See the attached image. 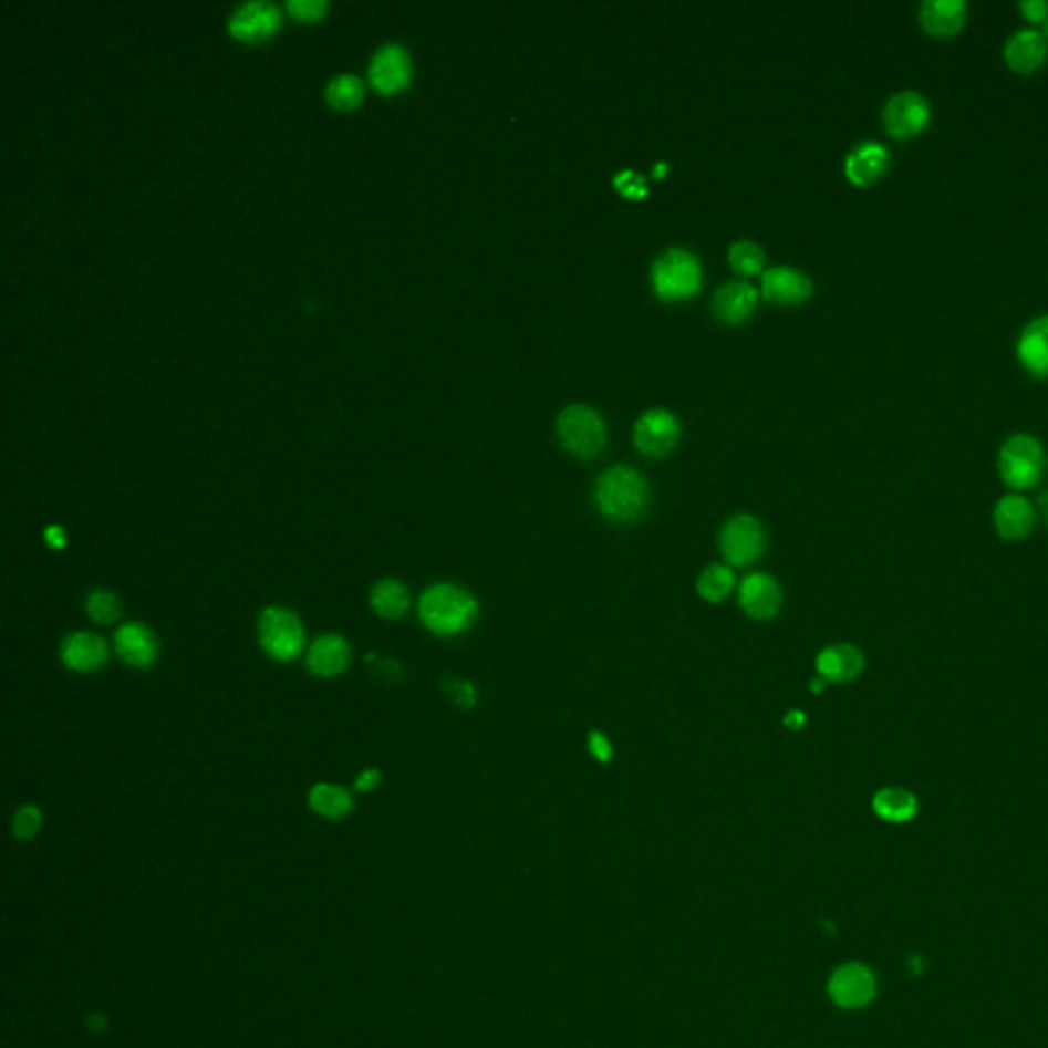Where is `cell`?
<instances>
[{"label":"cell","mask_w":1048,"mask_h":1048,"mask_svg":"<svg viewBox=\"0 0 1048 1048\" xmlns=\"http://www.w3.org/2000/svg\"><path fill=\"white\" fill-rule=\"evenodd\" d=\"M86 613L95 623L111 625L122 616V600L110 590H93L86 599Z\"/></svg>","instance_id":"cell-30"},{"label":"cell","mask_w":1048,"mask_h":1048,"mask_svg":"<svg viewBox=\"0 0 1048 1048\" xmlns=\"http://www.w3.org/2000/svg\"><path fill=\"white\" fill-rule=\"evenodd\" d=\"M1040 33H1042V38L1048 41V17L1042 21V31H1040Z\"/></svg>","instance_id":"cell-42"},{"label":"cell","mask_w":1048,"mask_h":1048,"mask_svg":"<svg viewBox=\"0 0 1048 1048\" xmlns=\"http://www.w3.org/2000/svg\"><path fill=\"white\" fill-rule=\"evenodd\" d=\"M60 655H62L64 666L72 670V672L89 674V672H96V670H101L107 664L110 647H107L105 640L98 637L95 633L79 631V633H72L66 640L62 641Z\"/></svg>","instance_id":"cell-12"},{"label":"cell","mask_w":1048,"mask_h":1048,"mask_svg":"<svg viewBox=\"0 0 1048 1048\" xmlns=\"http://www.w3.org/2000/svg\"><path fill=\"white\" fill-rule=\"evenodd\" d=\"M287 9L301 19H315L324 13L326 2L324 0H287Z\"/></svg>","instance_id":"cell-35"},{"label":"cell","mask_w":1048,"mask_h":1048,"mask_svg":"<svg viewBox=\"0 0 1048 1048\" xmlns=\"http://www.w3.org/2000/svg\"><path fill=\"white\" fill-rule=\"evenodd\" d=\"M764 298L782 305H795L811 298V279L792 267H772L762 274Z\"/></svg>","instance_id":"cell-13"},{"label":"cell","mask_w":1048,"mask_h":1048,"mask_svg":"<svg viewBox=\"0 0 1048 1048\" xmlns=\"http://www.w3.org/2000/svg\"><path fill=\"white\" fill-rule=\"evenodd\" d=\"M782 594L777 580L766 573H749L739 585V604L751 619H772L780 609Z\"/></svg>","instance_id":"cell-18"},{"label":"cell","mask_w":1048,"mask_h":1048,"mask_svg":"<svg viewBox=\"0 0 1048 1048\" xmlns=\"http://www.w3.org/2000/svg\"><path fill=\"white\" fill-rule=\"evenodd\" d=\"M1021 14L1033 21V23H1042L1048 17V0H1021Z\"/></svg>","instance_id":"cell-37"},{"label":"cell","mask_w":1048,"mask_h":1048,"mask_svg":"<svg viewBox=\"0 0 1048 1048\" xmlns=\"http://www.w3.org/2000/svg\"><path fill=\"white\" fill-rule=\"evenodd\" d=\"M115 652L127 666L151 667L158 660L160 643L151 626L134 621L117 629Z\"/></svg>","instance_id":"cell-11"},{"label":"cell","mask_w":1048,"mask_h":1048,"mask_svg":"<svg viewBox=\"0 0 1048 1048\" xmlns=\"http://www.w3.org/2000/svg\"><path fill=\"white\" fill-rule=\"evenodd\" d=\"M558 435L561 445L580 459H594L606 443V428L599 412L582 404L559 414Z\"/></svg>","instance_id":"cell-5"},{"label":"cell","mask_w":1048,"mask_h":1048,"mask_svg":"<svg viewBox=\"0 0 1048 1048\" xmlns=\"http://www.w3.org/2000/svg\"><path fill=\"white\" fill-rule=\"evenodd\" d=\"M932 107L926 96L917 91H901L886 101L883 123L895 139L920 136L930 123Z\"/></svg>","instance_id":"cell-7"},{"label":"cell","mask_w":1048,"mask_h":1048,"mask_svg":"<svg viewBox=\"0 0 1048 1048\" xmlns=\"http://www.w3.org/2000/svg\"><path fill=\"white\" fill-rule=\"evenodd\" d=\"M259 643L277 662L295 660L305 645L300 616L283 606L264 609L259 616Z\"/></svg>","instance_id":"cell-6"},{"label":"cell","mask_w":1048,"mask_h":1048,"mask_svg":"<svg viewBox=\"0 0 1048 1048\" xmlns=\"http://www.w3.org/2000/svg\"><path fill=\"white\" fill-rule=\"evenodd\" d=\"M43 537H45V543L50 544V547H52V549H55V551H60V549H64V547H66V543H69V539H66V531H64L62 527H58V525H52V527H48V529H45V532H43Z\"/></svg>","instance_id":"cell-39"},{"label":"cell","mask_w":1048,"mask_h":1048,"mask_svg":"<svg viewBox=\"0 0 1048 1048\" xmlns=\"http://www.w3.org/2000/svg\"><path fill=\"white\" fill-rule=\"evenodd\" d=\"M734 588H736V578H734V572L725 565H708L696 582L698 594L707 602H723L731 594Z\"/></svg>","instance_id":"cell-28"},{"label":"cell","mask_w":1048,"mask_h":1048,"mask_svg":"<svg viewBox=\"0 0 1048 1048\" xmlns=\"http://www.w3.org/2000/svg\"><path fill=\"white\" fill-rule=\"evenodd\" d=\"M678 438H681V424L672 412L662 408L645 412L633 430L635 447L643 455L655 457V459L664 457L674 449Z\"/></svg>","instance_id":"cell-9"},{"label":"cell","mask_w":1048,"mask_h":1048,"mask_svg":"<svg viewBox=\"0 0 1048 1048\" xmlns=\"http://www.w3.org/2000/svg\"><path fill=\"white\" fill-rule=\"evenodd\" d=\"M353 650L341 635H322L313 641L308 654V667L315 676L334 678L351 666Z\"/></svg>","instance_id":"cell-22"},{"label":"cell","mask_w":1048,"mask_h":1048,"mask_svg":"<svg viewBox=\"0 0 1048 1048\" xmlns=\"http://www.w3.org/2000/svg\"><path fill=\"white\" fill-rule=\"evenodd\" d=\"M872 809L889 823H907L917 816L920 803L912 790L886 787L872 797Z\"/></svg>","instance_id":"cell-25"},{"label":"cell","mask_w":1048,"mask_h":1048,"mask_svg":"<svg viewBox=\"0 0 1048 1048\" xmlns=\"http://www.w3.org/2000/svg\"><path fill=\"white\" fill-rule=\"evenodd\" d=\"M965 0H926L920 7V23L927 35L953 38L967 23Z\"/></svg>","instance_id":"cell-21"},{"label":"cell","mask_w":1048,"mask_h":1048,"mask_svg":"<svg viewBox=\"0 0 1048 1048\" xmlns=\"http://www.w3.org/2000/svg\"><path fill=\"white\" fill-rule=\"evenodd\" d=\"M1047 467V455L1042 443L1033 435H1014L1002 445L997 455V469L1004 484L1011 490H1033L1042 479Z\"/></svg>","instance_id":"cell-3"},{"label":"cell","mask_w":1048,"mask_h":1048,"mask_svg":"<svg viewBox=\"0 0 1048 1048\" xmlns=\"http://www.w3.org/2000/svg\"><path fill=\"white\" fill-rule=\"evenodd\" d=\"M361 93H363L361 81L353 74H339L328 82V101L334 103L336 107H351L359 101Z\"/></svg>","instance_id":"cell-31"},{"label":"cell","mask_w":1048,"mask_h":1048,"mask_svg":"<svg viewBox=\"0 0 1048 1048\" xmlns=\"http://www.w3.org/2000/svg\"><path fill=\"white\" fill-rule=\"evenodd\" d=\"M655 293L666 301L688 300L701 289L703 269L695 255L682 248H670L654 262L652 271Z\"/></svg>","instance_id":"cell-4"},{"label":"cell","mask_w":1048,"mask_h":1048,"mask_svg":"<svg viewBox=\"0 0 1048 1048\" xmlns=\"http://www.w3.org/2000/svg\"><path fill=\"white\" fill-rule=\"evenodd\" d=\"M889 151L879 142H860L845 156L844 173L857 187H869L883 177L889 168Z\"/></svg>","instance_id":"cell-17"},{"label":"cell","mask_w":1048,"mask_h":1048,"mask_svg":"<svg viewBox=\"0 0 1048 1048\" xmlns=\"http://www.w3.org/2000/svg\"><path fill=\"white\" fill-rule=\"evenodd\" d=\"M588 748H590V754L594 756V760H599V762L602 764L611 762L614 749L613 746H611V741H609V737L604 736V734L592 731L590 737H588Z\"/></svg>","instance_id":"cell-36"},{"label":"cell","mask_w":1048,"mask_h":1048,"mask_svg":"<svg viewBox=\"0 0 1048 1048\" xmlns=\"http://www.w3.org/2000/svg\"><path fill=\"white\" fill-rule=\"evenodd\" d=\"M1036 525V508L1024 496L1009 494L994 508V527L1002 539H1026Z\"/></svg>","instance_id":"cell-15"},{"label":"cell","mask_w":1048,"mask_h":1048,"mask_svg":"<svg viewBox=\"0 0 1048 1048\" xmlns=\"http://www.w3.org/2000/svg\"><path fill=\"white\" fill-rule=\"evenodd\" d=\"M310 807L318 816L342 819L353 811V797L339 785L318 782L310 790Z\"/></svg>","instance_id":"cell-27"},{"label":"cell","mask_w":1048,"mask_h":1048,"mask_svg":"<svg viewBox=\"0 0 1048 1048\" xmlns=\"http://www.w3.org/2000/svg\"><path fill=\"white\" fill-rule=\"evenodd\" d=\"M1016 354L1020 359L1021 367L1026 369L1033 377L1047 380L1048 313L1038 315L1021 330L1020 339L1016 344Z\"/></svg>","instance_id":"cell-20"},{"label":"cell","mask_w":1048,"mask_h":1048,"mask_svg":"<svg viewBox=\"0 0 1048 1048\" xmlns=\"http://www.w3.org/2000/svg\"><path fill=\"white\" fill-rule=\"evenodd\" d=\"M614 185L626 197H643L647 193V187L643 183V177H637L633 170H623L621 175L614 177Z\"/></svg>","instance_id":"cell-34"},{"label":"cell","mask_w":1048,"mask_h":1048,"mask_svg":"<svg viewBox=\"0 0 1048 1048\" xmlns=\"http://www.w3.org/2000/svg\"><path fill=\"white\" fill-rule=\"evenodd\" d=\"M371 609L382 619H402L408 613L409 592L406 585L397 580H382L371 590Z\"/></svg>","instance_id":"cell-26"},{"label":"cell","mask_w":1048,"mask_h":1048,"mask_svg":"<svg viewBox=\"0 0 1048 1048\" xmlns=\"http://www.w3.org/2000/svg\"><path fill=\"white\" fill-rule=\"evenodd\" d=\"M477 600L455 584L430 585L421 599L418 614L428 631L440 637L461 635L477 619Z\"/></svg>","instance_id":"cell-1"},{"label":"cell","mask_w":1048,"mask_h":1048,"mask_svg":"<svg viewBox=\"0 0 1048 1048\" xmlns=\"http://www.w3.org/2000/svg\"><path fill=\"white\" fill-rule=\"evenodd\" d=\"M1038 515L1045 520V525L1048 527V490L1040 494L1038 498Z\"/></svg>","instance_id":"cell-41"},{"label":"cell","mask_w":1048,"mask_h":1048,"mask_svg":"<svg viewBox=\"0 0 1048 1048\" xmlns=\"http://www.w3.org/2000/svg\"><path fill=\"white\" fill-rule=\"evenodd\" d=\"M831 999L845 1009L869 1006L876 995V980L869 967L850 963L838 968L830 979Z\"/></svg>","instance_id":"cell-10"},{"label":"cell","mask_w":1048,"mask_h":1048,"mask_svg":"<svg viewBox=\"0 0 1048 1048\" xmlns=\"http://www.w3.org/2000/svg\"><path fill=\"white\" fill-rule=\"evenodd\" d=\"M723 558L731 565H749L762 556V525L748 515H737L725 522L719 537Z\"/></svg>","instance_id":"cell-8"},{"label":"cell","mask_w":1048,"mask_h":1048,"mask_svg":"<svg viewBox=\"0 0 1048 1048\" xmlns=\"http://www.w3.org/2000/svg\"><path fill=\"white\" fill-rule=\"evenodd\" d=\"M41 828V811L33 805H25L17 811L13 819L14 836L19 840H31Z\"/></svg>","instance_id":"cell-32"},{"label":"cell","mask_w":1048,"mask_h":1048,"mask_svg":"<svg viewBox=\"0 0 1048 1048\" xmlns=\"http://www.w3.org/2000/svg\"><path fill=\"white\" fill-rule=\"evenodd\" d=\"M816 667L826 682H852L864 670V655L850 643H838L817 655Z\"/></svg>","instance_id":"cell-23"},{"label":"cell","mask_w":1048,"mask_h":1048,"mask_svg":"<svg viewBox=\"0 0 1048 1048\" xmlns=\"http://www.w3.org/2000/svg\"><path fill=\"white\" fill-rule=\"evenodd\" d=\"M1047 469H1048V459H1047Z\"/></svg>","instance_id":"cell-43"},{"label":"cell","mask_w":1048,"mask_h":1048,"mask_svg":"<svg viewBox=\"0 0 1048 1048\" xmlns=\"http://www.w3.org/2000/svg\"><path fill=\"white\" fill-rule=\"evenodd\" d=\"M382 782V772L377 768H369L365 772H361L356 780H354V789L361 790V792H367V790H373L377 785Z\"/></svg>","instance_id":"cell-38"},{"label":"cell","mask_w":1048,"mask_h":1048,"mask_svg":"<svg viewBox=\"0 0 1048 1048\" xmlns=\"http://www.w3.org/2000/svg\"><path fill=\"white\" fill-rule=\"evenodd\" d=\"M594 498L604 517L614 522H631L643 515L650 488L640 471L626 465H616L599 477Z\"/></svg>","instance_id":"cell-2"},{"label":"cell","mask_w":1048,"mask_h":1048,"mask_svg":"<svg viewBox=\"0 0 1048 1048\" xmlns=\"http://www.w3.org/2000/svg\"><path fill=\"white\" fill-rule=\"evenodd\" d=\"M764 260H766V255L762 248L751 240H739L729 248V264L734 267V271L744 277L762 272Z\"/></svg>","instance_id":"cell-29"},{"label":"cell","mask_w":1048,"mask_h":1048,"mask_svg":"<svg viewBox=\"0 0 1048 1048\" xmlns=\"http://www.w3.org/2000/svg\"><path fill=\"white\" fill-rule=\"evenodd\" d=\"M445 693L449 695L450 701L459 707L469 708L476 701V691L469 682L447 681L445 682Z\"/></svg>","instance_id":"cell-33"},{"label":"cell","mask_w":1048,"mask_h":1048,"mask_svg":"<svg viewBox=\"0 0 1048 1048\" xmlns=\"http://www.w3.org/2000/svg\"><path fill=\"white\" fill-rule=\"evenodd\" d=\"M369 76L383 93H394L397 89H402L409 76V60L406 50L397 43L382 45L371 60Z\"/></svg>","instance_id":"cell-19"},{"label":"cell","mask_w":1048,"mask_h":1048,"mask_svg":"<svg viewBox=\"0 0 1048 1048\" xmlns=\"http://www.w3.org/2000/svg\"><path fill=\"white\" fill-rule=\"evenodd\" d=\"M279 9L267 0H252L240 4L230 17V31L236 38L248 41L264 40L279 25Z\"/></svg>","instance_id":"cell-14"},{"label":"cell","mask_w":1048,"mask_h":1048,"mask_svg":"<svg viewBox=\"0 0 1048 1048\" xmlns=\"http://www.w3.org/2000/svg\"><path fill=\"white\" fill-rule=\"evenodd\" d=\"M1004 55L1009 69L1020 74H1033L1047 62L1048 41L1036 29H1018L1006 41Z\"/></svg>","instance_id":"cell-16"},{"label":"cell","mask_w":1048,"mask_h":1048,"mask_svg":"<svg viewBox=\"0 0 1048 1048\" xmlns=\"http://www.w3.org/2000/svg\"><path fill=\"white\" fill-rule=\"evenodd\" d=\"M805 723H807V719H805V715L801 710H790L789 715L785 717V725H787L789 729H792V731L801 729Z\"/></svg>","instance_id":"cell-40"},{"label":"cell","mask_w":1048,"mask_h":1048,"mask_svg":"<svg viewBox=\"0 0 1048 1048\" xmlns=\"http://www.w3.org/2000/svg\"><path fill=\"white\" fill-rule=\"evenodd\" d=\"M756 305H758V291L746 281H734L717 291L713 301V312L727 324H739L751 315Z\"/></svg>","instance_id":"cell-24"}]
</instances>
